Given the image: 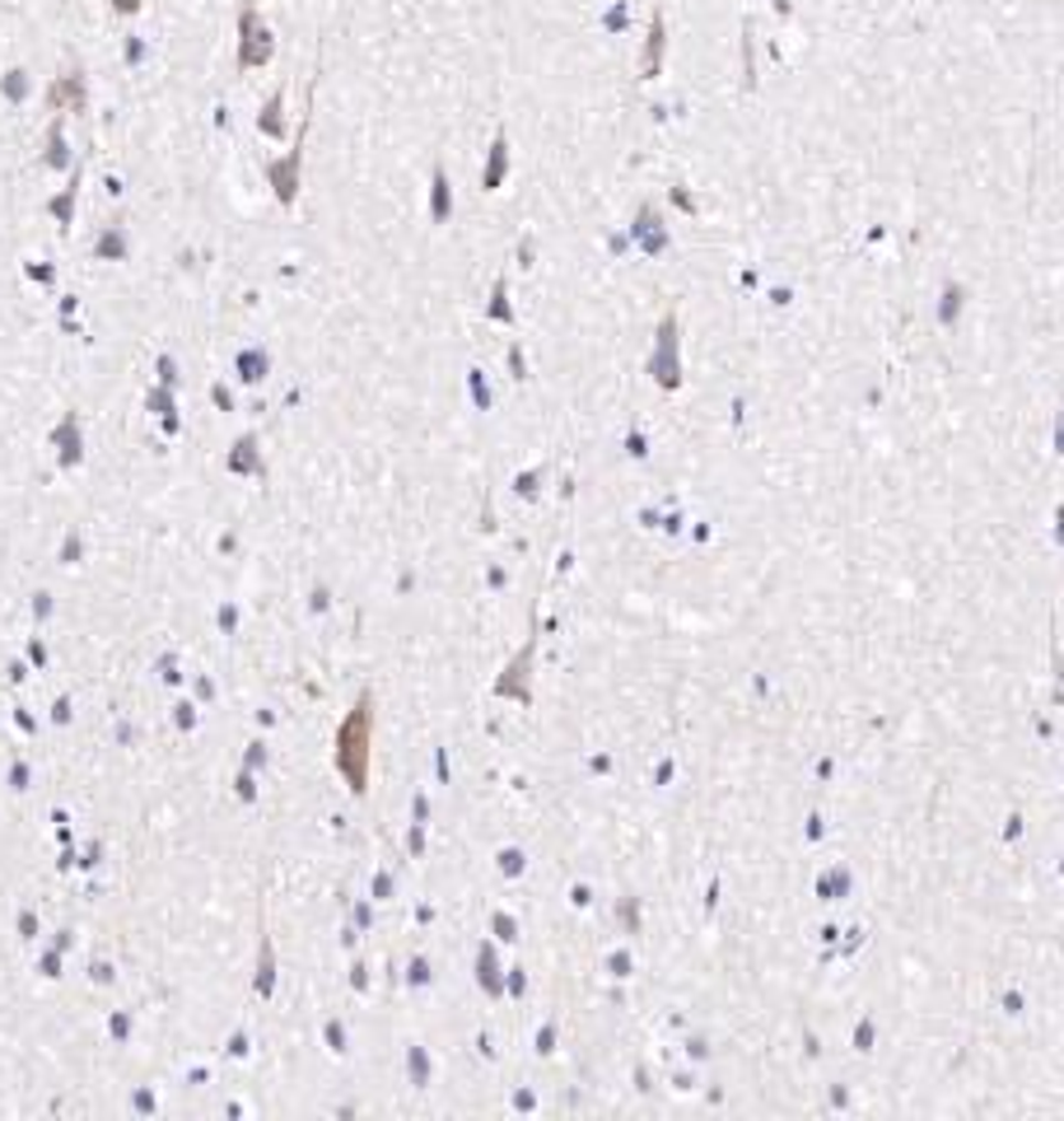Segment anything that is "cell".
<instances>
[{
    "mask_svg": "<svg viewBox=\"0 0 1064 1121\" xmlns=\"http://www.w3.org/2000/svg\"><path fill=\"white\" fill-rule=\"evenodd\" d=\"M369 743H373V697L365 692L337 730V772L355 795H365L369 785Z\"/></svg>",
    "mask_w": 1064,
    "mask_h": 1121,
    "instance_id": "6da1fadb",
    "label": "cell"
}]
</instances>
